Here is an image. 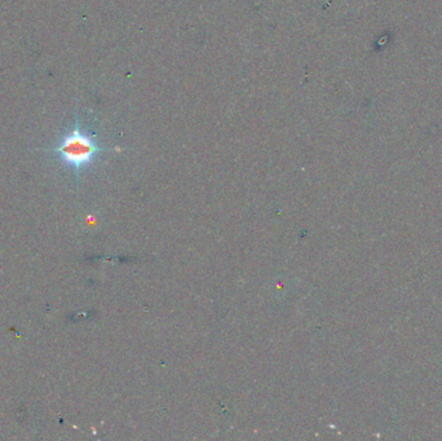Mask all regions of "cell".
I'll list each match as a JSON object with an SVG mask.
<instances>
[{
  "mask_svg": "<svg viewBox=\"0 0 442 441\" xmlns=\"http://www.w3.org/2000/svg\"><path fill=\"white\" fill-rule=\"evenodd\" d=\"M109 150L110 147H103L98 143L95 133L83 127L78 113H75L74 125L61 136L56 147L47 149V152L56 155L65 167L73 169L76 180H79L81 172L94 166L100 155Z\"/></svg>",
  "mask_w": 442,
  "mask_h": 441,
  "instance_id": "1",
  "label": "cell"
}]
</instances>
